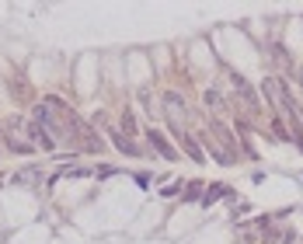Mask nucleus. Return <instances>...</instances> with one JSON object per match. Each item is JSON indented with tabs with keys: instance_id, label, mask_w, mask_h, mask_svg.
Listing matches in <instances>:
<instances>
[{
	"instance_id": "1",
	"label": "nucleus",
	"mask_w": 303,
	"mask_h": 244,
	"mask_svg": "<svg viewBox=\"0 0 303 244\" xmlns=\"http://www.w3.org/2000/svg\"><path fill=\"white\" fill-rule=\"evenodd\" d=\"M150 143L160 150V157H167V161H174V157H178V150H174V147H171V143H167V140H164L157 129H150Z\"/></svg>"
},
{
	"instance_id": "2",
	"label": "nucleus",
	"mask_w": 303,
	"mask_h": 244,
	"mask_svg": "<svg viewBox=\"0 0 303 244\" xmlns=\"http://www.w3.org/2000/svg\"><path fill=\"white\" fill-rule=\"evenodd\" d=\"M28 133H32V140H35L39 147H46V150H53V136L46 133V126H39V122H32V126H28Z\"/></svg>"
}]
</instances>
